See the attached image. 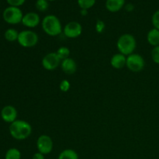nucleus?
I'll use <instances>...</instances> for the list:
<instances>
[{
  "label": "nucleus",
  "instance_id": "obj_29",
  "mask_svg": "<svg viewBox=\"0 0 159 159\" xmlns=\"http://www.w3.org/2000/svg\"><path fill=\"white\" fill-rule=\"evenodd\" d=\"M87 13H88V12H87L86 9H82V10H81V14H82V16H86Z\"/></svg>",
  "mask_w": 159,
  "mask_h": 159
},
{
  "label": "nucleus",
  "instance_id": "obj_14",
  "mask_svg": "<svg viewBox=\"0 0 159 159\" xmlns=\"http://www.w3.org/2000/svg\"><path fill=\"white\" fill-rule=\"evenodd\" d=\"M125 4V0H107L106 8L111 12H116L120 10Z\"/></svg>",
  "mask_w": 159,
  "mask_h": 159
},
{
  "label": "nucleus",
  "instance_id": "obj_20",
  "mask_svg": "<svg viewBox=\"0 0 159 159\" xmlns=\"http://www.w3.org/2000/svg\"><path fill=\"white\" fill-rule=\"evenodd\" d=\"M78 5L82 9H86L93 7L96 3V0H78Z\"/></svg>",
  "mask_w": 159,
  "mask_h": 159
},
{
  "label": "nucleus",
  "instance_id": "obj_10",
  "mask_svg": "<svg viewBox=\"0 0 159 159\" xmlns=\"http://www.w3.org/2000/svg\"><path fill=\"white\" fill-rule=\"evenodd\" d=\"M1 117L6 123L12 124L16 120L17 110L14 107L11 105H7L3 107L1 110Z\"/></svg>",
  "mask_w": 159,
  "mask_h": 159
},
{
  "label": "nucleus",
  "instance_id": "obj_12",
  "mask_svg": "<svg viewBox=\"0 0 159 159\" xmlns=\"http://www.w3.org/2000/svg\"><path fill=\"white\" fill-rule=\"evenodd\" d=\"M61 68L66 75H72L77 70V64L74 59L68 57V58L61 61Z\"/></svg>",
  "mask_w": 159,
  "mask_h": 159
},
{
  "label": "nucleus",
  "instance_id": "obj_18",
  "mask_svg": "<svg viewBox=\"0 0 159 159\" xmlns=\"http://www.w3.org/2000/svg\"><path fill=\"white\" fill-rule=\"evenodd\" d=\"M5 159H21V152L15 148H9L5 155Z\"/></svg>",
  "mask_w": 159,
  "mask_h": 159
},
{
  "label": "nucleus",
  "instance_id": "obj_7",
  "mask_svg": "<svg viewBox=\"0 0 159 159\" xmlns=\"http://www.w3.org/2000/svg\"><path fill=\"white\" fill-rule=\"evenodd\" d=\"M54 148V143L50 136L42 134L39 136L37 140V148L39 152L43 155H48L51 153Z\"/></svg>",
  "mask_w": 159,
  "mask_h": 159
},
{
  "label": "nucleus",
  "instance_id": "obj_28",
  "mask_svg": "<svg viewBox=\"0 0 159 159\" xmlns=\"http://www.w3.org/2000/svg\"><path fill=\"white\" fill-rule=\"evenodd\" d=\"M133 9H134V6H132L131 4H128L127 5V6H126V9H127V11H132L133 10Z\"/></svg>",
  "mask_w": 159,
  "mask_h": 159
},
{
  "label": "nucleus",
  "instance_id": "obj_25",
  "mask_svg": "<svg viewBox=\"0 0 159 159\" xmlns=\"http://www.w3.org/2000/svg\"><path fill=\"white\" fill-rule=\"evenodd\" d=\"M106 27L105 23L102 20H97L96 24V32L99 33V34H101V33L103 32L104 29Z\"/></svg>",
  "mask_w": 159,
  "mask_h": 159
},
{
  "label": "nucleus",
  "instance_id": "obj_17",
  "mask_svg": "<svg viewBox=\"0 0 159 159\" xmlns=\"http://www.w3.org/2000/svg\"><path fill=\"white\" fill-rule=\"evenodd\" d=\"M18 36L19 33L17 32L16 30L13 29V28H9V29L6 30L4 34L5 39L9 42H13L17 40Z\"/></svg>",
  "mask_w": 159,
  "mask_h": 159
},
{
  "label": "nucleus",
  "instance_id": "obj_8",
  "mask_svg": "<svg viewBox=\"0 0 159 159\" xmlns=\"http://www.w3.org/2000/svg\"><path fill=\"white\" fill-rule=\"evenodd\" d=\"M61 60L57 56L56 52H51L47 54L42 59V66L48 71H53L61 65Z\"/></svg>",
  "mask_w": 159,
  "mask_h": 159
},
{
  "label": "nucleus",
  "instance_id": "obj_15",
  "mask_svg": "<svg viewBox=\"0 0 159 159\" xmlns=\"http://www.w3.org/2000/svg\"><path fill=\"white\" fill-rule=\"evenodd\" d=\"M147 40L150 45L153 47L159 46V30L152 28L147 34Z\"/></svg>",
  "mask_w": 159,
  "mask_h": 159
},
{
  "label": "nucleus",
  "instance_id": "obj_22",
  "mask_svg": "<svg viewBox=\"0 0 159 159\" xmlns=\"http://www.w3.org/2000/svg\"><path fill=\"white\" fill-rule=\"evenodd\" d=\"M152 23L154 28L159 30V9L155 11L152 17Z\"/></svg>",
  "mask_w": 159,
  "mask_h": 159
},
{
  "label": "nucleus",
  "instance_id": "obj_26",
  "mask_svg": "<svg viewBox=\"0 0 159 159\" xmlns=\"http://www.w3.org/2000/svg\"><path fill=\"white\" fill-rule=\"evenodd\" d=\"M8 4L10 5V6H14V7H19L24 4L26 0H6Z\"/></svg>",
  "mask_w": 159,
  "mask_h": 159
},
{
  "label": "nucleus",
  "instance_id": "obj_1",
  "mask_svg": "<svg viewBox=\"0 0 159 159\" xmlns=\"http://www.w3.org/2000/svg\"><path fill=\"white\" fill-rule=\"evenodd\" d=\"M9 134L16 140L23 141L30 136L32 133V127L26 121L23 120H16L9 125Z\"/></svg>",
  "mask_w": 159,
  "mask_h": 159
},
{
  "label": "nucleus",
  "instance_id": "obj_6",
  "mask_svg": "<svg viewBox=\"0 0 159 159\" xmlns=\"http://www.w3.org/2000/svg\"><path fill=\"white\" fill-rule=\"evenodd\" d=\"M145 65L144 57L139 54H132L127 57L126 66L133 72H139L142 71Z\"/></svg>",
  "mask_w": 159,
  "mask_h": 159
},
{
  "label": "nucleus",
  "instance_id": "obj_4",
  "mask_svg": "<svg viewBox=\"0 0 159 159\" xmlns=\"http://www.w3.org/2000/svg\"><path fill=\"white\" fill-rule=\"evenodd\" d=\"M39 37L36 32L33 30H23L19 33L18 41L19 44L23 48H33L38 43Z\"/></svg>",
  "mask_w": 159,
  "mask_h": 159
},
{
  "label": "nucleus",
  "instance_id": "obj_2",
  "mask_svg": "<svg viewBox=\"0 0 159 159\" xmlns=\"http://www.w3.org/2000/svg\"><path fill=\"white\" fill-rule=\"evenodd\" d=\"M41 26L44 33L51 37H56L61 34V23L60 20L54 15H48L43 19Z\"/></svg>",
  "mask_w": 159,
  "mask_h": 159
},
{
  "label": "nucleus",
  "instance_id": "obj_16",
  "mask_svg": "<svg viewBox=\"0 0 159 159\" xmlns=\"http://www.w3.org/2000/svg\"><path fill=\"white\" fill-rule=\"evenodd\" d=\"M57 159H79V155L73 149H65L59 154Z\"/></svg>",
  "mask_w": 159,
  "mask_h": 159
},
{
  "label": "nucleus",
  "instance_id": "obj_11",
  "mask_svg": "<svg viewBox=\"0 0 159 159\" xmlns=\"http://www.w3.org/2000/svg\"><path fill=\"white\" fill-rule=\"evenodd\" d=\"M40 16L34 12H30L25 14L22 20V23L23 26L28 28H35L40 24Z\"/></svg>",
  "mask_w": 159,
  "mask_h": 159
},
{
  "label": "nucleus",
  "instance_id": "obj_3",
  "mask_svg": "<svg viewBox=\"0 0 159 159\" xmlns=\"http://www.w3.org/2000/svg\"><path fill=\"white\" fill-rule=\"evenodd\" d=\"M116 47L120 54L127 57L130 54H134V51L136 49V39L132 34H124L118 38Z\"/></svg>",
  "mask_w": 159,
  "mask_h": 159
},
{
  "label": "nucleus",
  "instance_id": "obj_30",
  "mask_svg": "<svg viewBox=\"0 0 159 159\" xmlns=\"http://www.w3.org/2000/svg\"><path fill=\"white\" fill-rule=\"evenodd\" d=\"M48 2H53V1H55V0H48Z\"/></svg>",
  "mask_w": 159,
  "mask_h": 159
},
{
  "label": "nucleus",
  "instance_id": "obj_27",
  "mask_svg": "<svg viewBox=\"0 0 159 159\" xmlns=\"http://www.w3.org/2000/svg\"><path fill=\"white\" fill-rule=\"evenodd\" d=\"M32 159H45L44 155L41 154L40 152H36L34 155H33Z\"/></svg>",
  "mask_w": 159,
  "mask_h": 159
},
{
  "label": "nucleus",
  "instance_id": "obj_5",
  "mask_svg": "<svg viewBox=\"0 0 159 159\" xmlns=\"http://www.w3.org/2000/svg\"><path fill=\"white\" fill-rule=\"evenodd\" d=\"M2 17L5 21L9 24L16 25L22 23L23 14L19 7L9 6L3 11Z\"/></svg>",
  "mask_w": 159,
  "mask_h": 159
},
{
  "label": "nucleus",
  "instance_id": "obj_24",
  "mask_svg": "<svg viewBox=\"0 0 159 159\" xmlns=\"http://www.w3.org/2000/svg\"><path fill=\"white\" fill-rule=\"evenodd\" d=\"M152 59L155 64L159 65V46L154 47L152 51Z\"/></svg>",
  "mask_w": 159,
  "mask_h": 159
},
{
  "label": "nucleus",
  "instance_id": "obj_23",
  "mask_svg": "<svg viewBox=\"0 0 159 159\" xmlns=\"http://www.w3.org/2000/svg\"><path fill=\"white\" fill-rule=\"evenodd\" d=\"M70 88H71V84H70V82H68V80H66V79H64V80H62L61 82H60L59 89H60L61 91L63 92V93H67V92L70 89Z\"/></svg>",
  "mask_w": 159,
  "mask_h": 159
},
{
  "label": "nucleus",
  "instance_id": "obj_13",
  "mask_svg": "<svg viewBox=\"0 0 159 159\" xmlns=\"http://www.w3.org/2000/svg\"><path fill=\"white\" fill-rule=\"evenodd\" d=\"M126 63H127V57L120 53L113 54L110 59V65L115 69H121L126 66Z\"/></svg>",
  "mask_w": 159,
  "mask_h": 159
},
{
  "label": "nucleus",
  "instance_id": "obj_21",
  "mask_svg": "<svg viewBox=\"0 0 159 159\" xmlns=\"http://www.w3.org/2000/svg\"><path fill=\"white\" fill-rule=\"evenodd\" d=\"M35 6L37 10L40 12H45L49 7V3L48 0H37Z\"/></svg>",
  "mask_w": 159,
  "mask_h": 159
},
{
  "label": "nucleus",
  "instance_id": "obj_19",
  "mask_svg": "<svg viewBox=\"0 0 159 159\" xmlns=\"http://www.w3.org/2000/svg\"><path fill=\"white\" fill-rule=\"evenodd\" d=\"M57 56L60 57V59L61 61L65 60V59L69 57L70 55V50L69 48H67V47H60V48L57 49V51H56Z\"/></svg>",
  "mask_w": 159,
  "mask_h": 159
},
{
  "label": "nucleus",
  "instance_id": "obj_9",
  "mask_svg": "<svg viewBox=\"0 0 159 159\" xmlns=\"http://www.w3.org/2000/svg\"><path fill=\"white\" fill-rule=\"evenodd\" d=\"M63 33L65 37L68 38H78L79 37H80L82 33V26L79 22H69L64 27Z\"/></svg>",
  "mask_w": 159,
  "mask_h": 159
}]
</instances>
